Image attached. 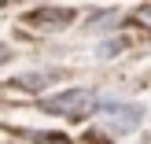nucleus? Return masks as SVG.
<instances>
[{
    "instance_id": "f257e3e1",
    "label": "nucleus",
    "mask_w": 151,
    "mask_h": 144,
    "mask_svg": "<svg viewBox=\"0 0 151 144\" xmlns=\"http://www.w3.org/2000/svg\"><path fill=\"white\" fill-rule=\"evenodd\" d=\"M96 93L92 89H63V93H55V96H48L44 100V111L48 115H59V118H88L96 111Z\"/></svg>"
},
{
    "instance_id": "f03ea898",
    "label": "nucleus",
    "mask_w": 151,
    "mask_h": 144,
    "mask_svg": "<svg viewBox=\"0 0 151 144\" xmlns=\"http://www.w3.org/2000/svg\"><path fill=\"white\" fill-rule=\"evenodd\" d=\"M140 118H144V107H137V103H107L103 107V126L111 133H133Z\"/></svg>"
},
{
    "instance_id": "7ed1b4c3",
    "label": "nucleus",
    "mask_w": 151,
    "mask_h": 144,
    "mask_svg": "<svg viewBox=\"0 0 151 144\" xmlns=\"http://www.w3.org/2000/svg\"><path fill=\"white\" fill-rule=\"evenodd\" d=\"M96 52H100V59H111V56H118V52H122V41H103Z\"/></svg>"
},
{
    "instance_id": "20e7f679",
    "label": "nucleus",
    "mask_w": 151,
    "mask_h": 144,
    "mask_svg": "<svg viewBox=\"0 0 151 144\" xmlns=\"http://www.w3.org/2000/svg\"><path fill=\"white\" fill-rule=\"evenodd\" d=\"M7 59H11V52H7V48H4V44H0V67H4V63H7Z\"/></svg>"
}]
</instances>
